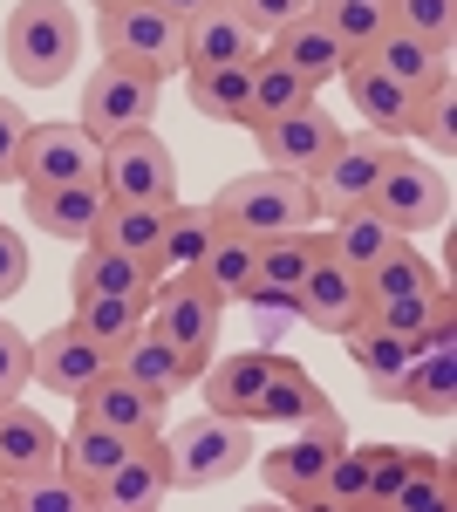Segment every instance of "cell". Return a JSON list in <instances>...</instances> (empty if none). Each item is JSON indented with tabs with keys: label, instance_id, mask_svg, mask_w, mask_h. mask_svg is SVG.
Returning a JSON list of instances; mask_svg holds the SVG:
<instances>
[{
	"label": "cell",
	"instance_id": "obj_5",
	"mask_svg": "<svg viewBox=\"0 0 457 512\" xmlns=\"http://www.w3.org/2000/svg\"><path fill=\"white\" fill-rule=\"evenodd\" d=\"M369 212L389 219L396 233H430V226H444L451 219V178H444V164H423L417 151H389L376 178V198H369Z\"/></svg>",
	"mask_w": 457,
	"mask_h": 512
},
{
	"label": "cell",
	"instance_id": "obj_34",
	"mask_svg": "<svg viewBox=\"0 0 457 512\" xmlns=\"http://www.w3.org/2000/svg\"><path fill=\"white\" fill-rule=\"evenodd\" d=\"M144 301H151V294H89V301L69 308V321H76L103 355H116L137 328H144Z\"/></svg>",
	"mask_w": 457,
	"mask_h": 512
},
{
	"label": "cell",
	"instance_id": "obj_13",
	"mask_svg": "<svg viewBox=\"0 0 457 512\" xmlns=\"http://www.w3.org/2000/svg\"><path fill=\"white\" fill-rule=\"evenodd\" d=\"M335 137H342V123L321 110V96H314L307 110H287V117L253 123L260 158H267L273 171H301V178H314V171H321V158L335 151Z\"/></svg>",
	"mask_w": 457,
	"mask_h": 512
},
{
	"label": "cell",
	"instance_id": "obj_48",
	"mask_svg": "<svg viewBox=\"0 0 457 512\" xmlns=\"http://www.w3.org/2000/svg\"><path fill=\"white\" fill-rule=\"evenodd\" d=\"M28 274H35V260H28V239L14 233V226H0V308L28 287Z\"/></svg>",
	"mask_w": 457,
	"mask_h": 512
},
{
	"label": "cell",
	"instance_id": "obj_12",
	"mask_svg": "<svg viewBox=\"0 0 457 512\" xmlns=\"http://www.w3.org/2000/svg\"><path fill=\"white\" fill-rule=\"evenodd\" d=\"M362 315H369L362 274L342 267L335 253H321V260L307 267V280L294 287V321L321 328V335H348V328H362Z\"/></svg>",
	"mask_w": 457,
	"mask_h": 512
},
{
	"label": "cell",
	"instance_id": "obj_16",
	"mask_svg": "<svg viewBox=\"0 0 457 512\" xmlns=\"http://www.w3.org/2000/svg\"><path fill=\"white\" fill-rule=\"evenodd\" d=\"M267 55V35L232 7V0H212L205 14L185 21V69H212V62H260Z\"/></svg>",
	"mask_w": 457,
	"mask_h": 512
},
{
	"label": "cell",
	"instance_id": "obj_35",
	"mask_svg": "<svg viewBox=\"0 0 457 512\" xmlns=\"http://www.w3.org/2000/svg\"><path fill=\"white\" fill-rule=\"evenodd\" d=\"M451 506V465L430 451H403V478L389 485L376 512H444Z\"/></svg>",
	"mask_w": 457,
	"mask_h": 512
},
{
	"label": "cell",
	"instance_id": "obj_52",
	"mask_svg": "<svg viewBox=\"0 0 457 512\" xmlns=\"http://www.w3.org/2000/svg\"><path fill=\"white\" fill-rule=\"evenodd\" d=\"M0 512H7V478H0Z\"/></svg>",
	"mask_w": 457,
	"mask_h": 512
},
{
	"label": "cell",
	"instance_id": "obj_20",
	"mask_svg": "<svg viewBox=\"0 0 457 512\" xmlns=\"http://www.w3.org/2000/svg\"><path fill=\"white\" fill-rule=\"evenodd\" d=\"M103 369H110V355L96 349V342L82 335L76 321L48 328V335L35 342V383H48V396H69V403H76V396L89 390Z\"/></svg>",
	"mask_w": 457,
	"mask_h": 512
},
{
	"label": "cell",
	"instance_id": "obj_18",
	"mask_svg": "<svg viewBox=\"0 0 457 512\" xmlns=\"http://www.w3.org/2000/svg\"><path fill=\"white\" fill-rule=\"evenodd\" d=\"M164 410H171V396L137 390V383H130V376H116V369H103V376L76 396V417L116 424V431H130V437H157V431H164Z\"/></svg>",
	"mask_w": 457,
	"mask_h": 512
},
{
	"label": "cell",
	"instance_id": "obj_15",
	"mask_svg": "<svg viewBox=\"0 0 457 512\" xmlns=\"http://www.w3.org/2000/svg\"><path fill=\"white\" fill-rule=\"evenodd\" d=\"M267 376H273V349L260 342V349H239V355H212V362L198 369L191 390L205 396V410H219V417H246V424H253Z\"/></svg>",
	"mask_w": 457,
	"mask_h": 512
},
{
	"label": "cell",
	"instance_id": "obj_41",
	"mask_svg": "<svg viewBox=\"0 0 457 512\" xmlns=\"http://www.w3.org/2000/svg\"><path fill=\"white\" fill-rule=\"evenodd\" d=\"M7 512H89V492L55 465V472L7 478Z\"/></svg>",
	"mask_w": 457,
	"mask_h": 512
},
{
	"label": "cell",
	"instance_id": "obj_36",
	"mask_svg": "<svg viewBox=\"0 0 457 512\" xmlns=\"http://www.w3.org/2000/svg\"><path fill=\"white\" fill-rule=\"evenodd\" d=\"M342 349H348V362L369 376V390H376L382 403H396V383H403V369L417 362V349H410V342H389L376 328H348Z\"/></svg>",
	"mask_w": 457,
	"mask_h": 512
},
{
	"label": "cell",
	"instance_id": "obj_23",
	"mask_svg": "<svg viewBox=\"0 0 457 512\" xmlns=\"http://www.w3.org/2000/svg\"><path fill=\"white\" fill-rule=\"evenodd\" d=\"M55 458H62V431H55L41 410H28L21 396L0 403V478L55 472Z\"/></svg>",
	"mask_w": 457,
	"mask_h": 512
},
{
	"label": "cell",
	"instance_id": "obj_47",
	"mask_svg": "<svg viewBox=\"0 0 457 512\" xmlns=\"http://www.w3.org/2000/svg\"><path fill=\"white\" fill-rule=\"evenodd\" d=\"M28 110L14 96H0V185H21V151H28Z\"/></svg>",
	"mask_w": 457,
	"mask_h": 512
},
{
	"label": "cell",
	"instance_id": "obj_17",
	"mask_svg": "<svg viewBox=\"0 0 457 512\" xmlns=\"http://www.w3.org/2000/svg\"><path fill=\"white\" fill-rule=\"evenodd\" d=\"M267 55H273V62H287L307 89H328V82H342V69H348L342 35H335L321 14H301V21H287V28H273Z\"/></svg>",
	"mask_w": 457,
	"mask_h": 512
},
{
	"label": "cell",
	"instance_id": "obj_38",
	"mask_svg": "<svg viewBox=\"0 0 457 512\" xmlns=\"http://www.w3.org/2000/svg\"><path fill=\"white\" fill-rule=\"evenodd\" d=\"M437 287H451V280H444V267H430L410 239H403V246H396L382 267H369V274H362V294H369V301H396V294H437Z\"/></svg>",
	"mask_w": 457,
	"mask_h": 512
},
{
	"label": "cell",
	"instance_id": "obj_27",
	"mask_svg": "<svg viewBox=\"0 0 457 512\" xmlns=\"http://www.w3.org/2000/svg\"><path fill=\"white\" fill-rule=\"evenodd\" d=\"M212 233H219L212 205H185V198H171V205H164V233H157V253H151V280L191 274V267H198V253L212 246Z\"/></svg>",
	"mask_w": 457,
	"mask_h": 512
},
{
	"label": "cell",
	"instance_id": "obj_42",
	"mask_svg": "<svg viewBox=\"0 0 457 512\" xmlns=\"http://www.w3.org/2000/svg\"><path fill=\"white\" fill-rule=\"evenodd\" d=\"M321 89H307L287 62H273V55H260L253 62V123H267V117H287V110H307Z\"/></svg>",
	"mask_w": 457,
	"mask_h": 512
},
{
	"label": "cell",
	"instance_id": "obj_10",
	"mask_svg": "<svg viewBox=\"0 0 457 512\" xmlns=\"http://www.w3.org/2000/svg\"><path fill=\"white\" fill-rule=\"evenodd\" d=\"M103 178V144L82 123H35L21 151V185H96Z\"/></svg>",
	"mask_w": 457,
	"mask_h": 512
},
{
	"label": "cell",
	"instance_id": "obj_30",
	"mask_svg": "<svg viewBox=\"0 0 457 512\" xmlns=\"http://www.w3.org/2000/svg\"><path fill=\"white\" fill-rule=\"evenodd\" d=\"M253 274H260V239L232 233V226H219L212 246L198 253V267H191V280H198V287H212L226 308H239V294L253 287Z\"/></svg>",
	"mask_w": 457,
	"mask_h": 512
},
{
	"label": "cell",
	"instance_id": "obj_14",
	"mask_svg": "<svg viewBox=\"0 0 457 512\" xmlns=\"http://www.w3.org/2000/svg\"><path fill=\"white\" fill-rule=\"evenodd\" d=\"M362 328H376L389 342H410V349H451L457 315H451V287L437 294H396V301H369Z\"/></svg>",
	"mask_w": 457,
	"mask_h": 512
},
{
	"label": "cell",
	"instance_id": "obj_25",
	"mask_svg": "<svg viewBox=\"0 0 457 512\" xmlns=\"http://www.w3.org/2000/svg\"><path fill=\"white\" fill-rule=\"evenodd\" d=\"M191 110L205 123H239L253 130V62H212V69H185Z\"/></svg>",
	"mask_w": 457,
	"mask_h": 512
},
{
	"label": "cell",
	"instance_id": "obj_1",
	"mask_svg": "<svg viewBox=\"0 0 457 512\" xmlns=\"http://www.w3.org/2000/svg\"><path fill=\"white\" fill-rule=\"evenodd\" d=\"M0 55L28 89H55L82 55V21L69 0H21L0 28Z\"/></svg>",
	"mask_w": 457,
	"mask_h": 512
},
{
	"label": "cell",
	"instance_id": "obj_39",
	"mask_svg": "<svg viewBox=\"0 0 457 512\" xmlns=\"http://www.w3.org/2000/svg\"><path fill=\"white\" fill-rule=\"evenodd\" d=\"M328 253V233H314V226H294V233H273L260 239V274L253 280H273V287H301L307 267Z\"/></svg>",
	"mask_w": 457,
	"mask_h": 512
},
{
	"label": "cell",
	"instance_id": "obj_8",
	"mask_svg": "<svg viewBox=\"0 0 457 512\" xmlns=\"http://www.w3.org/2000/svg\"><path fill=\"white\" fill-rule=\"evenodd\" d=\"M157 96H164V82L144 76V69H123V62H103L96 76L82 82V130L96 137V144H110L123 130H144L157 123Z\"/></svg>",
	"mask_w": 457,
	"mask_h": 512
},
{
	"label": "cell",
	"instance_id": "obj_26",
	"mask_svg": "<svg viewBox=\"0 0 457 512\" xmlns=\"http://www.w3.org/2000/svg\"><path fill=\"white\" fill-rule=\"evenodd\" d=\"M362 55L376 62L382 76H396L410 96H423V89H437V82L451 76V55H444V48H430L423 35H410V28H382Z\"/></svg>",
	"mask_w": 457,
	"mask_h": 512
},
{
	"label": "cell",
	"instance_id": "obj_6",
	"mask_svg": "<svg viewBox=\"0 0 457 512\" xmlns=\"http://www.w3.org/2000/svg\"><path fill=\"white\" fill-rule=\"evenodd\" d=\"M389 137L376 130H342L335 137V151L321 158V171L307 178V192H314V219H342V212H362L369 198H376V178L382 164H389Z\"/></svg>",
	"mask_w": 457,
	"mask_h": 512
},
{
	"label": "cell",
	"instance_id": "obj_37",
	"mask_svg": "<svg viewBox=\"0 0 457 512\" xmlns=\"http://www.w3.org/2000/svg\"><path fill=\"white\" fill-rule=\"evenodd\" d=\"M376 499V444H342L321 478V512H369Z\"/></svg>",
	"mask_w": 457,
	"mask_h": 512
},
{
	"label": "cell",
	"instance_id": "obj_49",
	"mask_svg": "<svg viewBox=\"0 0 457 512\" xmlns=\"http://www.w3.org/2000/svg\"><path fill=\"white\" fill-rule=\"evenodd\" d=\"M260 35H273V28H287V21H301V14H314V0H232Z\"/></svg>",
	"mask_w": 457,
	"mask_h": 512
},
{
	"label": "cell",
	"instance_id": "obj_51",
	"mask_svg": "<svg viewBox=\"0 0 457 512\" xmlns=\"http://www.w3.org/2000/svg\"><path fill=\"white\" fill-rule=\"evenodd\" d=\"M151 7H164V14H171V21H191V14H205V7H212V0H151Z\"/></svg>",
	"mask_w": 457,
	"mask_h": 512
},
{
	"label": "cell",
	"instance_id": "obj_29",
	"mask_svg": "<svg viewBox=\"0 0 457 512\" xmlns=\"http://www.w3.org/2000/svg\"><path fill=\"white\" fill-rule=\"evenodd\" d=\"M328 403V390L307 376L294 355H280L273 349V376H267V390H260V410H253V424H273V431H301L307 417Z\"/></svg>",
	"mask_w": 457,
	"mask_h": 512
},
{
	"label": "cell",
	"instance_id": "obj_32",
	"mask_svg": "<svg viewBox=\"0 0 457 512\" xmlns=\"http://www.w3.org/2000/svg\"><path fill=\"white\" fill-rule=\"evenodd\" d=\"M89 294H151V267L137 253H116L103 239H89V253L69 267V301H89Z\"/></svg>",
	"mask_w": 457,
	"mask_h": 512
},
{
	"label": "cell",
	"instance_id": "obj_24",
	"mask_svg": "<svg viewBox=\"0 0 457 512\" xmlns=\"http://www.w3.org/2000/svg\"><path fill=\"white\" fill-rule=\"evenodd\" d=\"M130 444H137L130 431L96 424V417H76V431H62V458H55V465H62V472H69L82 492L96 499V485H103V478H110L116 465L130 458Z\"/></svg>",
	"mask_w": 457,
	"mask_h": 512
},
{
	"label": "cell",
	"instance_id": "obj_19",
	"mask_svg": "<svg viewBox=\"0 0 457 512\" xmlns=\"http://www.w3.org/2000/svg\"><path fill=\"white\" fill-rule=\"evenodd\" d=\"M342 89H348V103L362 110V130H376V137H410V117H417V96L403 89L396 76H382L369 55H348V69H342Z\"/></svg>",
	"mask_w": 457,
	"mask_h": 512
},
{
	"label": "cell",
	"instance_id": "obj_45",
	"mask_svg": "<svg viewBox=\"0 0 457 512\" xmlns=\"http://www.w3.org/2000/svg\"><path fill=\"white\" fill-rule=\"evenodd\" d=\"M457 89H451V76L437 82V89H423L417 96V117H410V137H430V151L437 158H451L457 151Z\"/></svg>",
	"mask_w": 457,
	"mask_h": 512
},
{
	"label": "cell",
	"instance_id": "obj_46",
	"mask_svg": "<svg viewBox=\"0 0 457 512\" xmlns=\"http://www.w3.org/2000/svg\"><path fill=\"white\" fill-rule=\"evenodd\" d=\"M28 383H35V342L14 321H0V403H14Z\"/></svg>",
	"mask_w": 457,
	"mask_h": 512
},
{
	"label": "cell",
	"instance_id": "obj_53",
	"mask_svg": "<svg viewBox=\"0 0 457 512\" xmlns=\"http://www.w3.org/2000/svg\"><path fill=\"white\" fill-rule=\"evenodd\" d=\"M103 7H123V0H96V14H103Z\"/></svg>",
	"mask_w": 457,
	"mask_h": 512
},
{
	"label": "cell",
	"instance_id": "obj_43",
	"mask_svg": "<svg viewBox=\"0 0 457 512\" xmlns=\"http://www.w3.org/2000/svg\"><path fill=\"white\" fill-rule=\"evenodd\" d=\"M314 14L342 35L348 55H362V48L389 28V0H314Z\"/></svg>",
	"mask_w": 457,
	"mask_h": 512
},
{
	"label": "cell",
	"instance_id": "obj_50",
	"mask_svg": "<svg viewBox=\"0 0 457 512\" xmlns=\"http://www.w3.org/2000/svg\"><path fill=\"white\" fill-rule=\"evenodd\" d=\"M396 478H403V451H396V444H376V499H369V512L389 499V485H396Z\"/></svg>",
	"mask_w": 457,
	"mask_h": 512
},
{
	"label": "cell",
	"instance_id": "obj_9",
	"mask_svg": "<svg viewBox=\"0 0 457 512\" xmlns=\"http://www.w3.org/2000/svg\"><path fill=\"white\" fill-rule=\"evenodd\" d=\"M103 192L130 198V205H171L178 198V164H171V144L157 137V123L103 144Z\"/></svg>",
	"mask_w": 457,
	"mask_h": 512
},
{
	"label": "cell",
	"instance_id": "obj_4",
	"mask_svg": "<svg viewBox=\"0 0 457 512\" xmlns=\"http://www.w3.org/2000/svg\"><path fill=\"white\" fill-rule=\"evenodd\" d=\"M103 35V62H123V69H144V76H178L185 69V21H171L151 0H123V7H103L96 21Z\"/></svg>",
	"mask_w": 457,
	"mask_h": 512
},
{
	"label": "cell",
	"instance_id": "obj_22",
	"mask_svg": "<svg viewBox=\"0 0 457 512\" xmlns=\"http://www.w3.org/2000/svg\"><path fill=\"white\" fill-rule=\"evenodd\" d=\"M103 212H110V192H103V178L96 185H28V219H35L48 239H82L103 226Z\"/></svg>",
	"mask_w": 457,
	"mask_h": 512
},
{
	"label": "cell",
	"instance_id": "obj_44",
	"mask_svg": "<svg viewBox=\"0 0 457 512\" xmlns=\"http://www.w3.org/2000/svg\"><path fill=\"white\" fill-rule=\"evenodd\" d=\"M389 28H410V35H423L430 48H444V55H451V41H457V0H389Z\"/></svg>",
	"mask_w": 457,
	"mask_h": 512
},
{
	"label": "cell",
	"instance_id": "obj_28",
	"mask_svg": "<svg viewBox=\"0 0 457 512\" xmlns=\"http://www.w3.org/2000/svg\"><path fill=\"white\" fill-rule=\"evenodd\" d=\"M328 465H335V444H321V437H287L280 451H267V492H280L287 506H321Z\"/></svg>",
	"mask_w": 457,
	"mask_h": 512
},
{
	"label": "cell",
	"instance_id": "obj_3",
	"mask_svg": "<svg viewBox=\"0 0 457 512\" xmlns=\"http://www.w3.org/2000/svg\"><path fill=\"white\" fill-rule=\"evenodd\" d=\"M164 444H171L178 492H212V485H226V478H239L253 465V424L246 417H219V410L164 431Z\"/></svg>",
	"mask_w": 457,
	"mask_h": 512
},
{
	"label": "cell",
	"instance_id": "obj_33",
	"mask_svg": "<svg viewBox=\"0 0 457 512\" xmlns=\"http://www.w3.org/2000/svg\"><path fill=\"white\" fill-rule=\"evenodd\" d=\"M403 239L410 233H396L389 219H376V212L362 205V212H342V219L328 226V253H335L342 267H355V274H369V267H382Z\"/></svg>",
	"mask_w": 457,
	"mask_h": 512
},
{
	"label": "cell",
	"instance_id": "obj_31",
	"mask_svg": "<svg viewBox=\"0 0 457 512\" xmlns=\"http://www.w3.org/2000/svg\"><path fill=\"white\" fill-rule=\"evenodd\" d=\"M396 403H410V410L430 417V424H451L457 417V362H451V349H417V362H410L403 383H396Z\"/></svg>",
	"mask_w": 457,
	"mask_h": 512
},
{
	"label": "cell",
	"instance_id": "obj_40",
	"mask_svg": "<svg viewBox=\"0 0 457 512\" xmlns=\"http://www.w3.org/2000/svg\"><path fill=\"white\" fill-rule=\"evenodd\" d=\"M157 233H164V205H130V198H110L103 226H96L89 239H103V246H116V253H137V260L151 267Z\"/></svg>",
	"mask_w": 457,
	"mask_h": 512
},
{
	"label": "cell",
	"instance_id": "obj_11",
	"mask_svg": "<svg viewBox=\"0 0 457 512\" xmlns=\"http://www.w3.org/2000/svg\"><path fill=\"white\" fill-rule=\"evenodd\" d=\"M171 492H178V472H171V444L157 431V437H137L130 444V458L96 485L89 512H157Z\"/></svg>",
	"mask_w": 457,
	"mask_h": 512
},
{
	"label": "cell",
	"instance_id": "obj_2",
	"mask_svg": "<svg viewBox=\"0 0 457 512\" xmlns=\"http://www.w3.org/2000/svg\"><path fill=\"white\" fill-rule=\"evenodd\" d=\"M212 219L232 226L246 239H273V233H294V226H314V192H307L301 171H246L232 178L226 192L212 198Z\"/></svg>",
	"mask_w": 457,
	"mask_h": 512
},
{
	"label": "cell",
	"instance_id": "obj_21",
	"mask_svg": "<svg viewBox=\"0 0 457 512\" xmlns=\"http://www.w3.org/2000/svg\"><path fill=\"white\" fill-rule=\"evenodd\" d=\"M110 369H116V376H130L137 390H157V396H178V390H191V383H198V362H191L185 349H171L151 321H144V328H137V335L110 355Z\"/></svg>",
	"mask_w": 457,
	"mask_h": 512
},
{
	"label": "cell",
	"instance_id": "obj_7",
	"mask_svg": "<svg viewBox=\"0 0 457 512\" xmlns=\"http://www.w3.org/2000/svg\"><path fill=\"white\" fill-rule=\"evenodd\" d=\"M219 315H226V301L212 294V287H198L191 274H171V280H151V301H144V321H151L157 335L171 342V349H185L198 369L212 362V342H219Z\"/></svg>",
	"mask_w": 457,
	"mask_h": 512
}]
</instances>
